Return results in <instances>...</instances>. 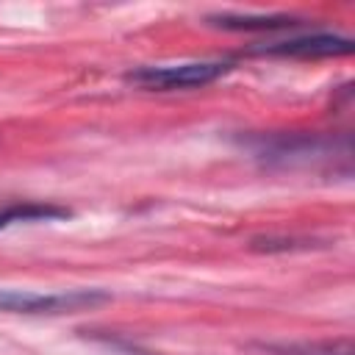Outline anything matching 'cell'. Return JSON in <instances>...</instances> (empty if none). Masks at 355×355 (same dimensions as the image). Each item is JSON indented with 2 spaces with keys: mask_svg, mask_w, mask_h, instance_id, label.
<instances>
[{
  "mask_svg": "<svg viewBox=\"0 0 355 355\" xmlns=\"http://www.w3.org/2000/svg\"><path fill=\"white\" fill-rule=\"evenodd\" d=\"M108 294L97 288H72V291H22L0 288V313H69L105 302Z\"/></svg>",
  "mask_w": 355,
  "mask_h": 355,
  "instance_id": "3",
  "label": "cell"
},
{
  "mask_svg": "<svg viewBox=\"0 0 355 355\" xmlns=\"http://www.w3.org/2000/svg\"><path fill=\"white\" fill-rule=\"evenodd\" d=\"M233 64L227 61H180V64H147L125 72V80L144 92H186L202 89L222 75H227Z\"/></svg>",
  "mask_w": 355,
  "mask_h": 355,
  "instance_id": "1",
  "label": "cell"
},
{
  "mask_svg": "<svg viewBox=\"0 0 355 355\" xmlns=\"http://www.w3.org/2000/svg\"><path fill=\"white\" fill-rule=\"evenodd\" d=\"M336 139L316 133H277L255 141V155L280 166H313L316 161H330V155L336 158Z\"/></svg>",
  "mask_w": 355,
  "mask_h": 355,
  "instance_id": "2",
  "label": "cell"
},
{
  "mask_svg": "<svg viewBox=\"0 0 355 355\" xmlns=\"http://www.w3.org/2000/svg\"><path fill=\"white\" fill-rule=\"evenodd\" d=\"M269 349L280 355H352V341L349 338L297 341V344H272Z\"/></svg>",
  "mask_w": 355,
  "mask_h": 355,
  "instance_id": "7",
  "label": "cell"
},
{
  "mask_svg": "<svg viewBox=\"0 0 355 355\" xmlns=\"http://www.w3.org/2000/svg\"><path fill=\"white\" fill-rule=\"evenodd\" d=\"M72 211L58 202H11L0 208V230L11 225H31V222H58L69 219Z\"/></svg>",
  "mask_w": 355,
  "mask_h": 355,
  "instance_id": "6",
  "label": "cell"
},
{
  "mask_svg": "<svg viewBox=\"0 0 355 355\" xmlns=\"http://www.w3.org/2000/svg\"><path fill=\"white\" fill-rule=\"evenodd\" d=\"M355 42L341 33H305L291 36L269 44H255L250 53L255 55H275V58H341L352 55Z\"/></svg>",
  "mask_w": 355,
  "mask_h": 355,
  "instance_id": "4",
  "label": "cell"
},
{
  "mask_svg": "<svg viewBox=\"0 0 355 355\" xmlns=\"http://www.w3.org/2000/svg\"><path fill=\"white\" fill-rule=\"evenodd\" d=\"M208 22L222 31H280L300 25L302 19L294 14H211Z\"/></svg>",
  "mask_w": 355,
  "mask_h": 355,
  "instance_id": "5",
  "label": "cell"
}]
</instances>
